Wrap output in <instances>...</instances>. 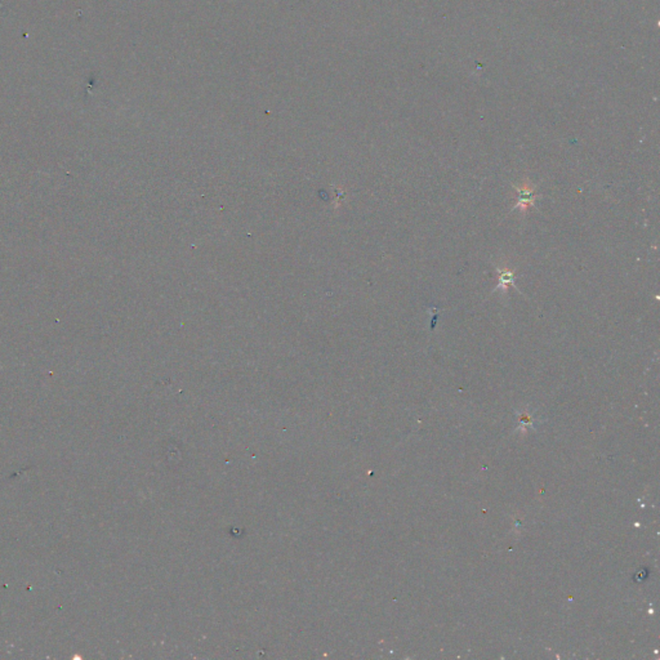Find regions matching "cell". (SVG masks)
Masks as SVG:
<instances>
[{"mask_svg":"<svg viewBox=\"0 0 660 660\" xmlns=\"http://www.w3.org/2000/svg\"><path fill=\"white\" fill-rule=\"evenodd\" d=\"M499 272V283L497 285V289H508L510 287H514V274L513 271L508 268H498Z\"/></svg>","mask_w":660,"mask_h":660,"instance_id":"7a4b0ae2","label":"cell"},{"mask_svg":"<svg viewBox=\"0 0 660 660\" xmlns=\"http://www.w3.org/2000/svg\"><path fill=\"white\" fill-rule=\"evenodd\" d=\"M514 190L517 193V203L514 208H520L521 210L525 212L530 207H533L534 200H535V192H534V187L527 181H525L521 186L514 187Z\"/></svg>","mask_w":660,"mask_h":660,"instance_id":"6da1fadb","label":"cell"}]
</instances>
